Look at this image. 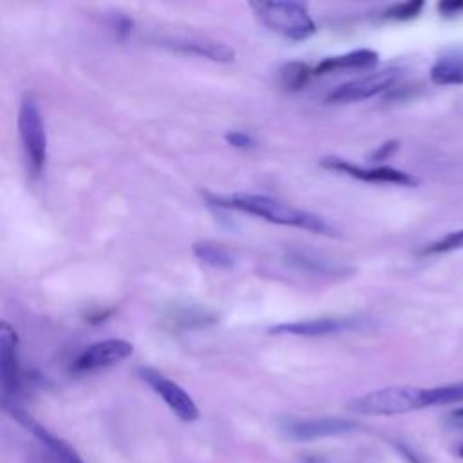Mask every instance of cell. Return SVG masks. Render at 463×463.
I'll use <instances>...</instances> for the list:
<instances>
[{"label":"cell","mask_w":463,"mask_h":463,"mask_svg":"<svg viewBox=\"0 0 463 463\" xmlns=\"http://www.w3.org/2000/svg\"><path fill=\"white\" fill-rule=\"evenodd\" d=\"M400 78V69L387 67L371 74H365L362 78L351 80L347 83H342L335 90H331L326 98L327 103H347V101H358L373 98L387 89H391Z\"/></svg>","instance_id":"cell-6"},{"label":"cell","mask_w":463,"mask_h":463,"mask_svg":"<svg viewBox=\"0 0 463 463\" xmlns=\"http://www.w3.org/2000/svg\"><path fill=\"white\" fill-rule=\"evenodd\" d=\"M192 251L201 262H204L212 268L226 269V268H232L235 264L233 253L230 250H226L222 244H217V242H212V241L194 242Z\"/></svg>","instance_id":"cell-16"},{"label":"cell","mask_w":463,"mask_h":463,"mask_svg":"<svg viewBox=\"0 0 463 463\" xmlns=\"http://www.w3.org/2000/svg\"><path fill=\"white\" fill-rule=\"evenodd\" d=\"M425 389L414 385H392L365 392L349 403V409L365 416H394L425 409Z\"/></svg>","instance_id":"cell-2"},{"label":"cell","mask_w":463,"mask_h":463,"mask_svg":"<svg viewBox=\"0 0 463 463\" xmlns=\"http://www.w3.org/2000/svg\"><path fill=\"white\" fill-rule=\"evenodd\" d=\"M362 322L354 317H322L298 322H284L269 327L273 335H295V336H324L342 331H351Z\"/></svg>","instance_id":"cell-12"},{"label":"cell","mask_w":463,"mask_h":463,"mask_svg":"<svg viewBox=\"0 0 463 463\" xmlns=\"http://www.w3.org/2000/svg\"><path fill=\"white\" fill-rule=\"evenodd\" d=\"M430 81L441 87L463 85V47H447L430 67Z\"/></svg>","instance_id":"cell-13"},{"label":"cell","mask_w":463,"mask_h":463,"mask_svg":"<svg viewBox=\"0 0 463 463\" xmlns=\"http://www.w3.org/2000/svg\"><path fill=\"white\" fill-rule=\"evenodd\" d=\"M423 7H425V2H423V0H411V2L394 4V5H391V7L383 13V18L398 20V22L412 20V18H416V16L421 13Z\"/></svg>","instance_id":"cell-21"},{"label":"cell","mask_w":463,"mask_h":463,"mask_svg":"<svg viewBox=\"0 0 463 463\" xmlns=\"http://www.w3.org/2000/svg\"><path fill=\"white\" fill-rule=\"evenodd\" d=\"M378 63V52L373 49H356L345 54L331 56L322 60L315 67V74H326L338 69H371Z\"/></svg>","instance_id":"cell-14"},{"label":"cell","mask_w":463,"mask_h":463,"mask_svg":"<svg viewBox=\"0 0 463 463\" xmlns=\"http://www.w3.org/2000/svg\"><path fill=\"white\" fill-rule=\"evenodd\" d=\"M324 168L336 170L342 174H347L354 179L367 181V183H387V184H400V186H414L418 184V179L411 174L392 168V166H374V168H364L358 166L347 159L342 157H324L320 161Z\"/></svg>","instance_id":"cell-9"},{"label":"cell","mask_w":463,"mask_h":463,"mask_svg":"<svg viewBox=\"0 0 463 463\" xmlns=\"http://www.w3.org/2000/svg\"><path fill=\"white\" fill-rule=\"evenodd\" d=\"M438 11L441 13V16L452 18L463 13V0H445L438 4Z\"/></svg>","instance_id":"cell-23"},{"label":"cell","mask_w":463,"mask_h":463,"mask_svg":"<svg viewBox=\"0 0 463 463\" xmlns=\"http://www.w3.org/2000/svg\"><path fill=\"white\" fill-rule=\"evenodd\" d=\"M288 259L291 264L307 269V271H315L318 275H335L344 271V268L331 264V260L317 255L315 251H306V250H291L288 251Z\"/></svg>","instance_id":"cell-17"},{"label":"cell","mask_w":463,"mask_h":463,"mask_svg":"<svg viewBox=\"0 0 463 463\" xmlns=\"http://www.w3.org/2000/svg\"><path fill=\"white\" fill-rule=\"evenodd\" d=\"M139 376L154 389L156 394L161 396V400L168 405V409L183 421H195L199 418V409L192 396L175 382L170 378L163 376L161 373L150 369V367H141Z\"/></svg>","instance_id":"cell-7"},{"label":"cell","mask_w":463,"mask_h":463,"mask_svg":"<svg viewBox=\"0 0 463 463\" xmlns=\"http://www.w3.org/2000/svg\"><path fill=\"white\" fill-rule=\"evenodd\" d=\"M396 148H398V141H394V139L392 141H385L369 156V159L371 161H383L389 156H392L396 152Z\"/></svg>","instance_id":"cell-24"},{"label":"cell","mask_w":463,"mask_h":463,"mask_svg":"<svg viewBox=\"0 0 463 463\" xmlns=\"http://www.w3.org/2000/svg\"><path fill=\"white\" fill-rule=\"evenodd\" d=\"M456 452H458V456H459V458H463V445H459Z\"/></svg>","instance_id":"cell-25"},{"label":"cell","mask_w":463,"mask_h":463,"mask_svg":"<svg viewBox=\"0 0 463 463\" xmlns=\"http://www.w3.org/2000/svg\"><path fill=\"white\" fill-rule=\"evenodd\" d=\"M360 425L347 418H288L280 423L286 438L295 441H311L329 436L349 434Z\"/></svg>","instance_id":"cell-5"},{"label":"cell","mask_w":463,"mask_h":463,"mask_svg":"<svg viewBox=\"0 0 463 463\" xmlns=\"http://www.w3.org/2000/svg\"><path fill=\"white\" fill-rule=\"evenodd\" d=\"M208 201L215 206L244 212L250 215H257L268 222L282 224V226H295L304 228L313 233L322 235H335L336 230L331 226L324 217L298 210L289 206L282 201L271 199L268 195H255V194H233V195H208Z\"/></svg>","instance_id":"cell-1"},{"label":"cell","mask_w":463,"mask_h":463,"mask_svg":"<svg viewBox=\"0 0 463 463\" xmlns=\"http://www.w3.org/2000/svg\"><path fill=\"white\" fill-rule=\"evenodd\" d=\"M4 409L20 423L24 429H27L45 449L49 454H52L60 463H83L80 456L60 438L51 434L43 425H40L34 418H31L24 409H20L13 400H4Z\"/></svg>","instance_id":"cell-11"},{"label":"cell","mask_w":463,"mask_h":463,"mask_svg":"<svg viewBox=\"0 0 463 463\" xmlns=\"http://www.w3.org/2000/svg\"><path fill=\"white\" fill-rule=\"evenodd\" d=\"M134 347L123 338H109L89 345L71 365L72 373H92L116 365L132 354Z\"/></svg>","instance_id":"cell-8"},{"label":"cell","mask_w":463,"mask_h":463,"mask_svg":"<svg viewBox=\"0 0 463 463\" xmlns=\"http://www.w3.org/2000/svg\"><path fill=\"white\" fill-rule=\"evenodd\" d=\"M250 7L268 29L286 38L306 40L317 31L307 9L298 2H251Z\"/></svg>","instance_id":"cell-3"},{"label":"cell","mask_w":463,"mask_h":463,"mask_svg":"<svg viewBox=\"0 0 463 463\" xmlns=\"http://www.w3.org/2000/svg\"><path fill=\"white\" fill-rule=\"evenodd\" d=\"M0 382L4 400L14 402V396L20 391L18 336L7 322H0Z\"/></svg>","instance_id":"cell-10"},{"label":"cell","mask_w":463,"mask_h":463,"mask_svg":"<svg viewBox=\"0 0 463 463\" xmlns=\"http://www.w3.org/2000/svg\"><path fill=\"white\" fill-rule=\"evenodd\" d=\"M458 402H463V382L425 389L427 407L449 405V403H458Z\"/></svg>","instance_id":"cell-18"},{"label":"cell","mask_w":463,"mask_h":463,"mask_svg":"<svg viewBox=\"0 0 463 463\" xmlns=\"http://www.w3.org/2000/svg\"><path fill=\"white\" fill-rule=\"evenodd\" d=\"M311 76V69L302 61H289L280 69V83L288 90L302 89Z\"/></svg>","instance_id":"cell-19"},{"label":"cell","mask_w":463,"mask_h":463,"mask_svg":"<svg viewBox=\"0 0 463 463\" xmlns=\"http://www.w3.org/2000/svg\"><path fill=\"white\" fill-rule=\"evenodd\" d=\"M463 248V228L450 232L447 235H443L441 239L427 244L421 250V255H441V253H450L456 250Z\"/></svg>","instance_id":"cell-20"},{"label":"cell","mask_w":463,"mask_h":463,"mask_svg":"<svg viewBox=\"0 0 463 463\" xmlns=\"http://www.w3.org/2000/svg\"><path fill=\"white\" fill-rule=\"evenodd\" d=\"M224 139L228 141V145L235 146V148H251L255 146V139L246 134V132H241V130H232L224 136Z\"/></svg>","instance_id":"cell-22"},{"label":"cell","mask_w":463,"mask_h":463,"mask_svg":"<svg viewBox=\"0 0 463 463\" xmlns=\"http://www.w3.org/2000/svg\"><path fill=\"white\" fill-rule=\"evenodd\" d=\"M172 47L183 52H192V54L208 58L212 61H219V63H230L235 60V51L226 43L201 42V40H175L172 42Z\"/></svg>","instance_id":"cell-15"},{"label":"cell","mask_w":463,"mask_h":463,"mask_svg":"<svg viewBox=\"0 0 463 463\" xmlns=\"http://www.w3.org/2000/svg\"><path fill=\"white\" fill-rule=\"evenodd\" d=\"M18 134L27 161V170L33 177H38L45 168L47 159V134L36 99L24 96L18 110Z\"/></svg>","instance_id":"cell-4"}]
</instances>
